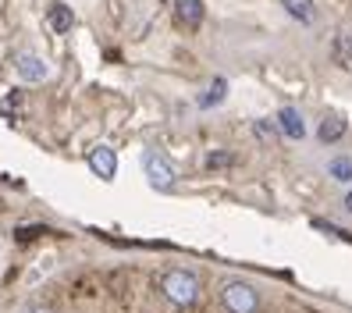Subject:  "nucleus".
<instances>
[{
    "label": "nucleus",
    "instance_id": "13",
    "mask_svg": "<svg viewBox=\"0 0 352 313\" xmlns=\"http://www.w3.org/2000/svg\"><path fill=\"white\" fill-rule=\"evenodd\" d=\"M224 96H228V82H224V78H214V82H210V89L199 96V107H217Z\"/></svg>",
    "mask_w": 352,
    "mask_h": 313
},
{
    "label": "nucleus",
    "instance_id": "14",
    "mask_svg": "<svg viewBox=\"0 0 352 313\" xmlns=\"http://www.w3.org/2000/svg\"><path fill=\"white\" fill-rule=\"evenodd\" d=\"M314 228H317V232H324V235H331V239H342V242H352V235L345 232V228H338V224H327V221H314Z\"/></svg>",
    "mask_w": 352,
    "mask_h": 313
},
{
    "label": "nucleus",
    "instance_id": "18",
    "mask_svg": "<svg viewBox=\"0 0 352 313\" xmlns=\"http://www.w3.org/2000/svg\"><path fill=\"white\" fill-rule=\"evenodd\" d=\"M345 211H349V214H352V189H349V193H345Z\"/></svg>",
    "mask_w": 352,
    "mask_h": 313
},
{
    "label": "nucleus",
    "instance_id": "2",
    "mask_svg": "<svg viewBox=\"0 0 352 313\" xmlns=\"http://www.w3.org/2000/svg\"><path fill=\"white\" fill-rule=\"evenodd\" d=\"M221 303L228 313H256L260 310V296L250 281H224L221 285Z\"/></svg>",
    "mask_w": 352,
    "mask_h": 313
},
{
    "label": "nucleus",
    "instance_id": "15",
    "mask_svg": "<svg viewBox=\"0 0 352 313\" xmlns=\"http://www.w3.org/2000/svg\"><path fill=\"white\" fill-rule=\"evenodd\" d=\"M253 132H256V139H263V142H274V139H278V129H274L271 121H263V118L253 125Z\"/></svg>",
    "mask_w": 352,
    "mask_h": 313
},
{
    "label": "nucleus",
    "instance_id": "6",
    "mask_svg": "<svg viewBox=\"0 0 352 313\" xmlns=\"http://www.w3.org/2000/svg\"><path fill=\"white\" fill-rule=\"evenodd\" d=\"M203 14H206L203 0H178V4H175V18H178L182 29H199Z\"/></svg>",
    "mask_w": 352,
    "mask_h": 313
},
{
    "label": "nucleus",
    "instance_id": "5",
    "mask_svg": "<svg viewBox=\"0 0 352 313\" xmlns=\"http://www.w3.org/2000/svg\"><path fill=\"white\" fill-rule=\"evenodd\" d=\"M86 164H89V171H93L100 182H114V175H118V157H114L111 146H93L89 157H86Z\"/></svg>",
    "mask_w": 352,
    "mask_h": 313
},
{
    "label": "nucleus",
    "instance_id": "4",
    "mask_svg": "<svg viewBox=\"0 0 352 313\" xmlns=\"http://www.w3.org/2000/svg\"><path fill=\"white\" fill-rule=\"evenodd\" d=\"M14 72H18V78H22V82H29V86H39V82L50 78L47 61L39 57V54H29V50H22V54L14 57Z\"/></svg>",
    "mask_w": 352,
    "mask_h": 313
},
{
    "label": "nucleus",
    "instance_id": "17",
    "mask_svg": "<svg viewBox=\"0 0 352 313\" xmlns=\"http://www.w3.org/2000/svg\"><path fill=\"white\" fill-rule=\"evenodd\" d=\"M22 313H50L47 306H29V310H22Z\"/></svg>",
    "mask_w": 352,
    "mask_h": 313
},
{
    "label": "nucleus",
    "instance_id": "10",
    "mask_svg": "<svg viewBox=\"0 0 352 313\" xmlns=\"http://www.w3.org/2000/svg\"><path fill=\"white\" fill-rule=\"evenodd\" d=\"M285 4V11L296 18V22H302V25H314L317 22V8H314V0H281Z\"/></svg>",
    "mask_w": 352,
    "mask_h": 313
},
{
    "label": "nucleus",
    "instance_id": "11",
    "mask_svg": "<svg viewBox=\"0 0 352 313\" xmlns=\"http://www.w3.org/2000/svg\"><path fill=\"white\" fill-rule=\"evenodd\" d=\"M22 100H25V93L22 89H11L8 96H0V118H18V111H22Z\"/></svg>",
    "mask_w": 352,
    "mask_h": 313
},
{
    "label": "nucleus",
    "instance_id": "16",
    "mask_svg": "<svg viewBox=\"0 0 352 313\" xmlns=\"http://www.w3.org/2000/svg\"><path fill=\"white\" fill-rule=\"evenodd\" d=\"M224 164H232V153H210V157H206V168H224Z\"/></svg>",
    "mask_w": 352,
    "mask_h": 313
},
{
    "label": "nucleus",
    "instance_id": "12",
    "mask_svg": "<svg viewBox=\"0 0 352 313\" xmlns=\"http://www.w3.org/2000/svg\"><path fill=\"white\" fill-rule=\"evenodd\" d=\"M327 175L335 182H352V157H331L327 160Z\"/></svg>",
    "mask_w": 352,
    "mask_h": 313
},
{
    "label": "nucleus",
    "instance_id": "9",
    "mask_svg": "<svg viewBox=\"0 0 352 313\" xmlns=\"http://www.w3.org/2000/svg\"><path fill=\"white\" fill-rule=\"evenodd\" d=\"M345 129H349V121H345L342 114H331V118H324V121H320V129H317V139L331 146V142H338V139L345 136Z\"/></svg>",
    "mask_w": 352,
    "mask_h": 313
},
{
    "label": "nucleus",
    "instance_id": "3",
    "mask_svg": "<svg viewBox=\"0 0 352 313\" xmlns=\"http://www.w3.org/2000/svg\"><path fill=\"white\" fill-rule=\"evenodd\" d=\"M142 171H146V182L153 185L157 193H171L175 189V168H171V160L164 157V153H157V150H150V153H142Z\"/></svg>",
    "mask_w": 352,
    "mask_h": 313
},
{
    "label": "nucleus",
    "instance_id": "8",
    "mask_svg": "<svg viewBox=\"0 0 352 313\" xmlns=\"http://www.w3.org/2000/svg\"><path fill=\"white\" fill-rule=\"evenodd\" d=\"M47 25H50V32H72V25H75V14H72V8L68 4H50V11H47Z\"/></svg>",
    "mask_w": 352,
    "mask_h": 313
},
{
    "label": "nucleus",
    "instance_id": "1",
    "mask_svg": "<svg viewBox=\"0 0 352 313\" xmlns=\"http://www.w3.org/2000/svg\"><path fill=\"white\" fill-rule=\"evenodd\" d=\"M160 292H164V299H168L171 306H192L196 299H199V281H196V274H189V270H182V267H175V270H168V274L160 278Z\"/></svg>",
    "mask_w": 352,
    "mask_h": 313
},
{
    "label": "nucleus",
    "instance_id": "7",
    "mask_svg": "<svg viewBox=\"0 0 352 313\" xmlns=\"http://www.w3.org/2000/svg\"><path fill=\"white\" fill-rule=\"evenodd\" d=\"M278 132H281L285 139H302V136H306L302 114H299L296 107H281V111H278Z\"/></svg>",
    "mask_w": 352,
    "mask_h": 313
}]
</instances>
